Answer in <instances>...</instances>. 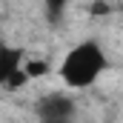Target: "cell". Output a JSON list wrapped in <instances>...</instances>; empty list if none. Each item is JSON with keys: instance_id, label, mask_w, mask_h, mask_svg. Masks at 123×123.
Here are the masks:
<instances>
[{"instance_id": "6da1fadb", "label": "cell", "mask_w": 123, "mask_h": 123, "mask_svg": "<svg viewBox=\"0 0 123 123\" xmlns=\"http://www.w3.org/2000/svg\"><path fill=\"white\" fill-rule=\"evenodd\" d=\"M103 69H106L103 49L94 40H86V43L74 46L66 55V60L60 66V77H63V83L72 86V89H86V86H92L94 80H97V74Z\"/></svg>"}, {"instance_id": "7a4b0ae2", "label": "cell", "mask_w": 123, "mask_h": 123, "mask_svg": "<svg viewBox=\"0 0 123 123\" xmlns=\"http://www.w3.org/2000/svg\"><path fill=\"white\" fill-rule=\"evenodd\" d=\"M74 115V103L66 94H46L37 103V117L46 123H63Z\"/></svg>"}, {"instance_id": "3957f363", "label": "cell", "mask_w": 123, "mask_h": 123, "mask_svg": "<svg viewBox=\"0 0 123 123\" xmlns=\"http://www.w3.org/2000/svg\"><path fill=\"white\" fill-rule=\"evenodd\" d=\"M20 57H23V52H20V49L0 46V86H6V83H9V77L20 69Z\"/></svg>"}, {"instance_id": "277c9868", "label": "cell", "mask_w": 123, "mask_h": 123, "mask_svg": "<svg viewBox=\"0 0 123 123\" xmlns=\"http://www.w3.org/2000/svg\"><path fill=\"white\" fill-rule=\"evenodd\" d=\"M23 72H26V77H37V74H46V72H49V66H46V63H40V60H34V63H29Z\"/></svg>"}, {"instance_id": "5b68a950", "label": "cell", "mask_w": 123, "mask_h": 123, "mask_svg": "<svg viewBox=\"0 0 123 123\" xmlns=\"http://www.w3.org/2000/svg\"><path fill=\"white\" fill-rule=\"evenodd\" d=\"M89 12H92V14H109V12H112V6H109L106 0H94L92 6H89Z\"/></svg>"}, {"instance_id": "8992f818", "label": "cell", "mask_w": 123, "mask_h": 123, "mask_svg": "<svg viewBox=\"0 0 123 123\" xmlns=\"http://www.w3.org/2000/svg\"><path fill=\"white\" fill-rule=\"evenodd\" d=\"M63 6H66V0H46V9H49V14H52V17H57V14H60Z\"/></svg>"}]
</instances>
